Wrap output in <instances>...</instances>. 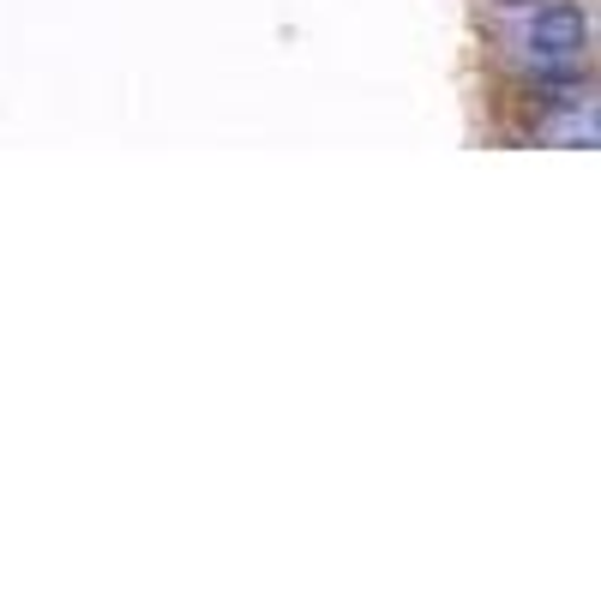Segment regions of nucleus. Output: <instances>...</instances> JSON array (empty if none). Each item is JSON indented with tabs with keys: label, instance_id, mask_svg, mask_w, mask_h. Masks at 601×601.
Here are the masks:
<instances>
[{
	"label": "nucleus",
	"instance_id": "nucleus-1",
	"mask_svg": "<svg viewBox=\"0 0 601 601\" xmlns=\"http://www.w3.org/2000/svg\"><path fill=\"white\" fill-rule=\"evenodd\" d=\"M523 49H530V61H541V67L583 61V49H590V19H583V7L578 0H548V7L523 24Z\"/></svg>",
	"mask_w": 601,
	"mask_h": 601
}]
</instances>
